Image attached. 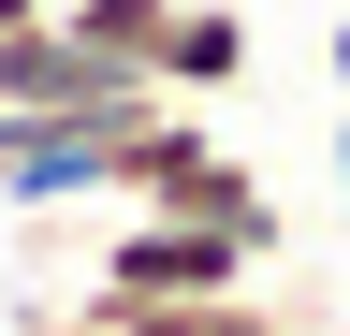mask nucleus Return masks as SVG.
<instances>
[{
	"label": "nucleus",
	"mask_w": 350,
	"mask_h": 336,
	"mask_svg": "<svg viewBox=\"0 0 350 336\" xmlns=\"http://www.w3.org/2000/svg\"><path fill=\"white\" fill-rule=\"evenodd\" d=\"M336 190H350V117H336Z\"/></svg>",
	"instance_id": "nucleus-8"
},
{
	"label": "nucleus",
	"mask_w": 350,
	"mask_h": 336,
	"mask_svg": "<svg viewBox=\"0 0 350 336\" xmlns=\"http://www.w3.org/2000/svg\"><path fill=\"white\" fill-rule=\"evenodd\" d=\"M44 15H59V0H44Z\"/></svg>",
	"instance_id": "nucleus-10"
},
{
	"label": "nucleus",
	"mask_w": 350,
	"mask_h": 336,
	"mask_svg": "<svg viewBox=\"0 0 350 336\" xmlns=\"http://www.w3.org/2000/svg\"><path fill=\"white\" fill-rule=\"evenodd\" d=\"M146 73H117V59H88L59 15H15L0 29V117H88V103H131Z\"/></svg>",
	"instance_id": "nucleus-3"
},
{
	"label": "nucleus",
	"mask_w": 350,
	"mask_h": 336,
	"mask_svg": "<svg viewBox=\"0 0 350 336\" xmlns=\"http://www.w3.org/2000/svg\"><path fill=\"white\" fill-rule=\"evenodd\" d=\"M15 336H88V292L73 307H15Z\"/></svg>",
	"instance_id": "nucleus-6"
},
{
	"label": "nucleus",
	"mask_w": 350,
	"mask_h": 336,
	"mask_svg": "<svg viewBox=\"0 0 350 336\" xmlns=\"http://www.w3.org/2000/svg\"><path fill=\"white\" fill-rule=\"evenodd\" d=\"M161 15H175V0H59L73 44H88V59H117V73H146V88H161Z\"/></svg>",
	"instance_id": "nucleus-5"
},
{
	"label": "nucleus",
	"mask_w": 350,
	"mask_h": 336,
	"mask_svg": "<svg viewBox=\"0 0 350 336\" xmlns=\"http://www.w3.org/2000/svg\"><path fill=\"white\" fill-rule=\"evenodd\" d=\"M248 15L234 0H175L161 15V103H219V88H248Z\"/></svg>",
	"instance_id": "nucleus-4"
},
{
	"label": "nucleus",
	"mask_w": 350,
	"mask_h": 336,
	"mask_svg": "<svg viewBox=\"0 0 350 336\" xmlns=\"http://www.w3.org/2000/svg\"><path fill=\"white\" fill-rule=\"evenodd\" d=\"M161 88H131V103H88V117H0V205H131V161L161 146Z\"/></svg>",
	"instance_id": "nucleus-1"
},
{
	"label": "nucleus",
	"mask_w": 350,
	"mask_h": 336,
	"mask_svg": "<svg viewBox=\"0 0 350 336\" xmlns=\"http://www.w3.org/2000/svg\"><path fill=\"white\" fill-rule=\"evenodd\" d=\"M88 292H131V307H190V292H262V248L190 234V220H117L88 248Z\"/></svg>",
	"instance_id": "nucleus-2"
},
{
	"label": "nucleus",
	"mask_w": 350,
	"mask_h": 336,
	"mask_svg": "<svg viewBox=\"0 0 350 336\" xmlns=\"http://www.w3.org/2000/svg\"><path fill=\"white\" fill-rule=\"evenodd\" d=\"M15 15H44V0H0V29H15Z\"/></svg>",
	"instance_id": "nucleus-9"
},
{
	"label": "nucleus",
	"mask_w": 350,
	"mask_h": 336,
	"mask_svg": "<svg viewBox=\"0 0 350 336\" xmlns=\"http://www.w3.org/2000/svg\"><path fill=\"white\" fill-rule=\"evenodd\" d=\"M321 59H336V117H350V15H336V29H321Z\"/></svg>",
	"instance_id": "nucleus-7"
}]
</instances>
